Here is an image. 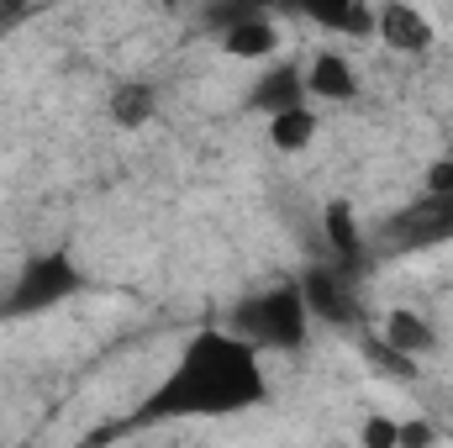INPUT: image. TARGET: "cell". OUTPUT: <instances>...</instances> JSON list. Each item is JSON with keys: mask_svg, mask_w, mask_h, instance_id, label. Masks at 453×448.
I'll list each match as a JSON object with an SVG mask.
<instances>
[{"mask_svg": "<svg viewBox=\"0 0 453 448\" xmlns=\"http://www.w3.org/2000/svg\"><path fill=\"white\" fill-rule=\"evenodd\" d=\"M258 359L264 353L232 328H201L185 343L169 380L153 390L148 417H226V412L258 406L269 396Z\"/></svg>", "mask_w": 453, "mask_h": 448, "instance_id": "6da1fadb", "label": "cell"}, {"mask_svg": "<svg viewBox=\"0 0 453 448\" xmlns=\"http://www.w3.org/2000/svg\"><path fill=\"white\" fill-rule=\"evenodd\" d=\"M226 328L237 337H248L258 353H290L311 333V312H306L301 285H274V290H258V296L237 301Z\"/></svg>", "mask_w": 453, "mask_h": 448, "instance_id": "7a4b0ae2", "label": "cell"}, {"mask_svg": "<svg viewBox=\"0 0 453 448\" xmlns=\"http://www.w3.org/2000/svg\"><path fill=\"white\" fill-rule=\"evenodd\" d=\"M222 53L237 64H269L280 53V21L258 5H232L222 27Z\"/></svg>", "mask_w": 453, "mask_h": 448, "instance_id": "3957f363", "label": "cell"}, {"mask_svg": "<svg viewBox=\"0 0 453 448\" xmlns=\"http://www.w3.org/2000/svg\"><path fill=\"white\" fill-rule=\"evenodd\" d=\"M374 37L390 48V53H427L438 42V27L422 5L411 0H385L374 5Z\"/></svg>", "mask_w": 453, "mask_h": 448, "instance_id": "277c9868", "label": "cell"}, {"mask_svg": "<svg viewBox=\"0 0 453 448\" xmlns=\"http://www.w3.org/2000/svg\"><path fill=\"white\" fill-rule=\"evenodd\" d=\"M69 290H74V264L64 253H48V259H37V264L21 269V280L11 285V301L5 306L11 312H42V306H53Z\"/></svg>", "mask_w": 453, "mask_h": 448, "instance_id": "5b68a950", "label": "cell"}, {"mask_svg": "<svg viewBox=\"0 0 453 448\" xmlns=\"http://www.w3.org/2000/svg\"><path fill=\"white\" fill-rule=\"evenodd\" d=\"M301 296H306L311 322H327V328H353V322H358L353 285H348L342 274H333V269H306V274H301Z\"/></svg>", "mask_w": 453, "mask_h": 448, "instance_id": "8992f818", "label": "cell"}, {"mask_svg": "<svg viewBox=\"0 0 453 448\" xmlns=\"http://www.w3.org/2000/svg\"><path fill=\"white\" fill-rule=\"evenodd\" d=\"M290 5L338 37H374V5L369 0H290Z\"/></svg>", "mask_w": 453, "mask_h": 448, "instance_id": "52a82bcc", "label": "cell"}, {"mask_svg": "<svg viewBox=\"0 0 453 448\" xmlns=\"http://www.w3.org/2000/svg\"><path fill=\"white\" fill-rule=\"evenodd\" d=\"M306 74V96L311 101H327V106H342L358 96V69L342 58V53H317L311 64H301Z\"/></svg>", "mask_w": 453, "mask_h": 448, "instance_id": "ba28073f", "label": "cell"}, {"mask_svg": "<svg viewBox=\"0 0 453 448\" xmlns=\"http://www.w3.org/2000/svg\"><path fill=\"white\" fill-rule=\"evenodd\" d=\"M380 337H385L390 348L411 353V359H427V353L438 348V328H433L422 312H411V306H390V312L380 317Z\"/></svg>", "mask_w": 453, "mask_h": 448, "instance_id": "9c48e42d", "label": "cell"}, {"mask_svg": "<svg viewBox=\"0 0 453 448\" xmlns=\"http://www.w3.org/2000/svg\"><path fill=\"white\" fill-rule=\"evenodd\" d=\"M322 232H327V248H333V259L338 264H358L364 259V222H358V212H353V201H327V212H322Z\"/></svg>", "mask_w": 453, "mask_h": 448, "instance_id": "30bf717a", "label": "cell"}, {"mask_svg": "<svg viewBox=\"0 0 453 448\" xmlns=\"http://www.w3.org/2000/svg\"><path fill=\"white\" fill-rule=\"evenodd\" d=\"M317 132H322V121L311 112V101L285 106V112H269V148L274 153H306L317 143Z\"/></svg>", "mask_w": 453, "mask_h": 448, "instance_id": "8fae6325", "label": "cell"}, {"mask_svg": "<svg viewBox=\"0 0 453 448\" xmlns=\"http://www.w3.org/2000/svg\"><path fill=\"white\" fill-rule=\"evenodd\" d=\"M301 101H311L301 64H274V69H264V80H258V90H253V106H258V112H285V106H301Z\"/></svg>", "mask_w": 453, "mask_h": 448, "instance_id": "7c38bea8", "label": "cell"}, {"mask_svg": "<svg viewBox=\"0 0 453 448\" xmlns=\"http://www.w3.org/2000/svg\"><path fill=\"white\" fill-rule=\"evenodd\" d=\"M106 112H111L116 127H148L153 112H158V90H153V85H142V80H127V85H116V90H111Z\"/></svg>", "mask_w": 453, "mask_h": 448, "instance_id": "4fadbf2b", "label": "cell"}, {"mask_svg": "<svg viewBox=\"0 0 453 448\" xmlns=\"http://www.w3.org/2000/svg\"><path fill=\"white\" fill-rule=\"evenodd\" d=\"M358 444L364 448H401V422H390V417H369V422L358 428Z\"/></svg>", "mask_w": 453, "mask_h": 448, "instance_id": "5bb4252c", "label": "cell"}, {"mask_svg": "<svg viewBox=\"0 0 453 448\" xmlns=\"http://www.w3.org/2000/svg\"><path fill=\"white\" fill-rule=\"evenodd\" d=\"M401 444H438V428H427V422H401Z\"/></svg>", "mask_w": 453, "mask_h": 448, "instance_id": "9a60e30c", "label": "cell"}, {"mask_svg": "<svg viewBox=\"0 0 453 448\" xmlns=\"http://www.w3.org/2000/svg\"><path fill=\"white\" fill-rule=\"evenodd\" d=\"M427 190L449 196V190H453V164H433V169H427Z\"/></svg>", "mask_w": 453, "mask_h": 448, "instance_id": "2e32d148", "label": "cell"}, {"mask_svg": "<svg viewBox=\"0 0 453 448\" xmlns=\"http://www.w3.org/2000/svg\"><path fill=\"white\" fill-rule=\"evenodd\" d=\"M32 11V0H0V27H16Z\"/></svg>", "mask_w": 453, "mask_h": 448, "instance_id": "e0dca14e", "label": "cell"}]
</instances>
